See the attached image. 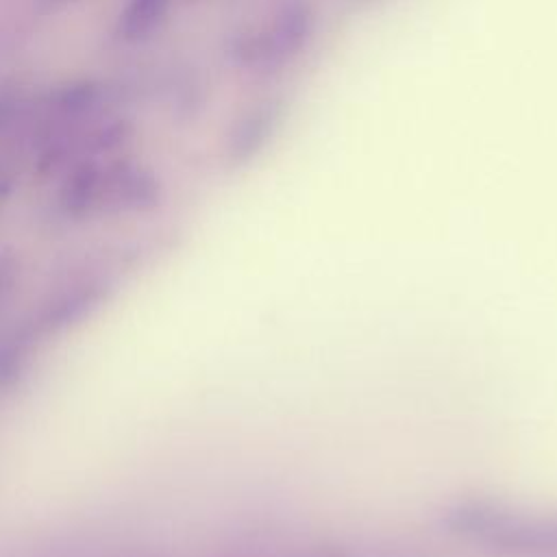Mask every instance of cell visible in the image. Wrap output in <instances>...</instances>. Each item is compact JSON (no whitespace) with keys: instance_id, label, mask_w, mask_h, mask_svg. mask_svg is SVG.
Instances as JSON below:
<instances>
[{"instance_id":"cell-1","label":"cell","mask_w":557,"mask_h":557,"mask_svg":"<svg viewBox=\"0 0 557 557\" xmlns=\"http://www.w3.org/2000/svg\"><path fill=\"white\" fill-rule=\"evenodd\" d=\"M318 13L311 0H287L270 22L237 33L228 44L231 61L248 72H278L313 41Z\"/></svg>"},{"instance_id":"cell-2","label":"cell","mask_w":557,"mask_h":557,"mask_svg":"<svg viewBox=\"0 0 557 557\" xmlns=\"http://www.w3.org/2000/svg\"><path fill=\"white\" fill-rule=\"evenodd\" d=\"M161 183L157 174L133 161L117 159L102 165L98 211H146L159 202Z\"/></svg>"},{"instance_id":"cell-3","label":"cell","mask_w":557,"mask_h":557,"mask_svg":"<svg viewBox=\"0 0 557 557\" xmlns=\"http://www.w3.org/2000/svg\"><path fill=\"white\" fill-rule=\"evenodd\" d=\"M285 107L281 100H265L244 111L228 128L224 139V159L231 168H244L276 135Z\"/></svg>"},{"instance_id":"cell-4","label":"cell","mask_w":557,"mask_h":557,"mask_svg":"<svg viewBox=\"0 0 557 557\" xmlns=\"http://www.w3.org/2000/svg\"><path fill=\"white\" fill-rule=\"evenodd\" d=\"M102 292L104 283L98 278H83L63 287L39 313V320L35 322L39 335L61 331L81 320L85 313H89L91 307H96V302L102 298Z\"/></svg>"},{"instance_id":"cell-5","label":"cell","mask_w":557,"mask_h":557,"mask_svg":"<svg viewBox=\"0 0 557 557\" xmlns=\"http://www.w3.org/2000/svg\"><path fill=\"white\" fill-rule=\"evenodd\" d=\"M102 165L94 161H81L72 168L59 189V209L72 220H81L98 211L100 205Z\"/></svg>"},{"instance_id":"cell-6","label":"cell","mask_w":557,"mask_h":557,"mask_svg":"<svg viewBox=\"0 0 557 557\" xmlns=\"http://www.w3.org/2000/svg\"><path fill=\"white\" fill-rule=\"evenodd\" d=\"M172 0H126L115 20V35L122 41L150 37L168 17Z\"/></svg>"},{"instance_id":"cell-7","label":"cell","mask_w":557,"mask_h":557,"mask_svg":"<svg viewBox=\"0 0 557 557\" xmlns=\"http://www.w3.org/2000/svg\"><path fill=\"white\" fill-rule=\"evenodd\" d=\"M37 326H13L0 335V394L11 389L30 363L37 342Z\"/></svg>"},{"instance_id":"cell-8","label":"cell","mask_w":557,"mask_h":557,"mask_svg":"<svg viewBox=\"0 0 557 557\" xmlns=\"http://www.w3.org/2000/svg\"><path fill=\"white\" fill-rule=\"evenodd\" d=\"M100 98V89L96 83H72L59 91H54L50 107L61 115H81L96 107Z\"/></svg>"},{"instance_id":"cell-9","label":"cell","mask_w":557,"mask_h":557,"mask_svg":"<svg viewBox=\"0 0 557 557\" xmlns=\"http://www.w3.org/2000/svg\"><path fill=\"white\" fill-rule=\"evenodd\" d=\"M17 109V96L9 89H0V128L11 122Z\"/></svg>"},{"instance_id":"cell-10","label":"cell","mask_w":557,"mask_h":557,"mask_svg":"<svg viewBox=\"0 0 557 557\" xmlns=\"http://www.w3.org/2000/svg\"><path fill=\"white\" fill-rule=\"evenodd\" d=\"M15 272H17V263L13 257L0 255V294L11 289L13 281H15Z\"/></svg>"},{"instance_id":"cell-11","label":"cell","mask_w":557,"mask_h":557,"mask_svg":"<svg viewBox=\"0 0 557 557\" xmlns=\"http://www.w3.org/2000/svg\"><path fill=\"white\" fill-rule=\"evenodd\" d=\"M11 187H13L11 178H9L7 174H2V172H0V202L11 194Z\"/></svg>"},{"instance_id":"cell-12","label":"cell","mask_w":557,"mask_h":557,"mask_svg":"<svg viewBox=\"0 0 557 557\" xmlns=\"http://www.w3.org/2000/svg\"><path fill=\"white\" fill-rule=\"evenodd\" d=\"M50 4H67V2H72V0H48Z\"/></svg>"}]
</instances>
